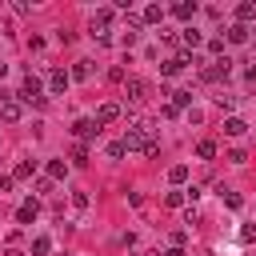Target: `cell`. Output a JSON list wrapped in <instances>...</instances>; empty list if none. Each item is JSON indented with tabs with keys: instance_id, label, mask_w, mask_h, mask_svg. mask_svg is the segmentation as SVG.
<instances>
[{
	"instance_id": "18",
	"label": "cell",
	"mask_w": 256,
	"mask_h": 256,
	"mask_svg": "<svg viewBox=\"0 0 256 256\" xmlns=\"http://www.w3.org/2000/svg\"><path fill=\"white\" fill-rule=\"evenodd\" d=\"M180 40H184V48H196V44H200V40H204V36H200V32H196V28H192V24H188V28H184V32H180Z\"/></svg>"
},
{
	"instance_id": "2",
	"label": "cell",
	"mask_w": 256,
	"mask_h": 256,
	"mask_svg": "<svg viewBox=\"0 0 256 256\" xmlns=\"http://www.w3.org/2000/svg\"><path fill=\"white\" fill-rule=\"evenodd\" d=\"M124 96H128L132 104H144V100L152 96V84L140 80V76H128V80H124Z\"/></svg>"
},
{
	"instance_id": "33",
	"label": "cell",
	"mask_w": 256,
	"mask_h": 256,
	"mask_svg": "<svg viewBox=\"0 0 256 256\" xmlns=\"http://www.w3.org/2000/svg\"><path fill=\"white\" fill-rule=\"evenodd\" d=\"M228 160H232V164H244L248 156H244V148H232V152H228Z\"/></svg>"
},
{
	"instance_id": "10",
	"label": "cell",
	"mask_w": 256,
	"mask_h": 256,
	"mask_svg": "<svg viewBox=\"0 0 256 256\" xmlns=\"http://www.w3.org/2000/svg\"><path fill=\"white\" fill-rule=\"evenodd\" d=\"M116 116H120V104H100V108H96V116H92V120H96V124H100V128H104V124H112V120H116Z\"/></svg>"
},
{
	"instance_id": "8",
	"label": "cell",
	"mask_w": 256,
	"mask_h": 256,
	"mask_svg": "<svg viewBox=\"0 0 256 256\" xmlns=\"http://www.w3.org/2000/svg\"><path fill=\"white\" fill-rule=\"evenodd\" d=\"M196 12H200L196 0H176V4H172V16H176V20H192Z\"/></svg>"
},
{
	"instance_id": "35",
	"label": "cell",
	"mask_w": 256,
	"mask_h": 256,
	"mask_svg": "<svg viewBox=\"0 0 256 256\" xmlns=\"http://www.w3.org/2000/svg\"><path fill=\"white\" fill-rule=\"evenodd\" d=\"M244 80H248V84H256V60H252V64L244 68Z\"/></svg>"
},
{
	"instance_id": "13",
	"label": "cell",
	"mask_w": 256,
	"mask_h": 256,
	"mask_svg": "<svg viewBox=\"0 0 256 256\" xmlns=\"http://www.w3.org/2000/svg\"><path fill=\"white\" fill-rule=\"evenodd\" d=\"M244 132H248V124H244L240 116H228V120H224V136H244Z\"/></svg>"
},
{
	"instance_id": "31",
	"label": "cell",
	"mask_w": 256,
	"mask_h": 256,
	"mask_svg": "<svg viewBox=\"0 0 256 256\" xmlns=\"http://www.w3.org/2000/svg\"><path fill=\"white\" fill-rule=\"evenodd\" d=\"M108 80H116V84H124L128 76H124V68H108Z\"/></svg>"
},
{
	"instance_id": "26",
	"label": "cell",
	"mask_w": 256,
	"mask_h": 256,
	"mask_svg": "<svg viewBox=\"0 0 256 256\" xmlns=\"http://www.w3.org/2000/svg\"><path fill=\"white\" fill-rule=\"evenodd\" d=\"M72 160H76V164H88V148L76 144V148H72Z\"/></svg>"
},
{
	"instance_id": "11",
	"label": "cell",
	"mask_w": 256,
	"mask_h": 256,
	"mask_svg": "<svg viewBox=\"0 0 256 256\" xmlns=\"http://www.w3.org/2000/svg\"><path fill=\"white\" fill-rule=\"evenodd\" d=\"M36 212H40V204H36V196H32V200H24V204L16 208V220H20V224H32Z\"/></svg>"
},
{
	"instance_id": "16",
	"label": "cell",
	"mask_w": 256,
	"mask_h": 256,
	"mask_svg": "<svg viewBox=\"0 0 256 256\" xmlns=\"http://www.w3.org/2000/svg\"><path fill=\"white\" fill-rule=\"evenodd\" d=\"M140 20H144V24H160V20H164V8H160V4H148Z\"/></svg>"
},
{
	"instance_id": "3",
	"label": "cell",
	"mask_w": 256,
	"mask_h": 256,
	"mask_svg": "<svg viewBox=\"0 0 256 256\" xmlns=\"http://www.w3.org/2000/svg\"><path fill=\"white\" fill-rule=\"evenodd\" d=\"M112 16H116L112 8H100V12L92 16V36L104 40V44H108V32H112Z\"/></svg>"
},
{
	"instance_id": "30",
	"label": "cell",
	"mask_w": 256,
	"mask_h": 256,
	"mask_svg": "<svg viewBox=\"0 0 256 256\" xmlns=\"http://www.w3.org/2000/svg\"><path fill=\"white\" fill-rule=\"evenodd\" d=\"M240 240H244V244L256 240V224H244V228H240Z\"/></svg>"
},
{
	"instance_id": "6",
	"label": "cell",
	"mask_w": 256,
	"mask_h": 256,
	"mask_svg": "<svg viewBox=\"0 0 256 256\" xmlns=\"http://www.w3.org/2000/svg\"><path fill=\"white\" fill-rule=\"evenodd\" d=\"M228 72H232V60H228V56H220V60H212L208 68H200V76H204V80H224Z\"/></svg>"
},
{
	"instance_id": "5",
	"label": "cell",
	"mask_w": 256,
	"mask_h": 256,
	"mask_svg": "<svg viewBox=\"0 0 256 256\" xmlns=\"http://www.w3.org/2000/svg\"><path fill=\"white\" fill-rule=\"evenodd\" d=\"M100 132H104V128H100L92 116H84V120H76V124H72V136H76V140H96Z\"/></svg>"
},
{
	"instance_id": "7",
	"label": "cell",
	"mask_w": 256,
	"mask_h": 256,
	"mask_svg": "<svg viewBox=\"0 0 256 256\" xmlns=\"http://www.w3.org/2000/svg\"><path fill=\"white\" fill-rule=\"evenodd\" d=\"M20 116H24V104H20V100H16V96H12V100H4V104H0V120H4V124H16V120H20Z\"/></svg>"
},
{
	"instance_id": "12",
	"label": "cell",
	"mask_w": 256,
	"mask_h": 256,
	"mask_svg": "<svg viewBox=\"0 0 256 256\" xmlns=\"http://www.w3.org/2000/svg\"><path fill=\"white\" fill-rule=\"evenodd\" d=\"M252 40V28H244V24H228V44H248Z\"/></svg>"
},
{
	"instance_id": "24",
	"label": "cell",
	"mask_w": 256,
	"mask_h": 256,
	"mask_svg": "<svg viewBox=\"0 0 256 256\" xmlns=\"http://www.w3.org/2000/svg\"><path fill=\"white\" fill-rule=\"evenodd\" d=\"M208 52H212V60H220V56H224V40L212 36V40H208Z\"/></svg>"
},
{
	"instance_id": "22",
	"label": "cell",
	"mask_w": 256,
	"mask_h": 256,
	"mask_svg": "<svg viewBox=\"0 0 256 256\" xmlns=\"http://www.w3.org/2000/svg\"><path fill=\"white\" fill-rule=\"evenodd\" d=\"M64 172H68V164H64V160H48V180H60Z\"/></svg>"
},
{
	"instance_id": "23",
	"label": "cell",
	"mask_w": 256,
	"mask_h": 256,
	"mask_svg": "<svg viewBox=\"0 0 256 256\" xmlns=\"http://www.w3.org/2000/svg\"><path fill=\"white\" fill-rule=\"evenodd\" d=\"M32 168H36L32 160H24V164H16V172H12V180H28V176H32Z\"/></svg>"
},
{
	"instance_id": "28",
	"label": "cell",
	"mask_w": 256,
	"mask_h": 256,
	"mask_svg": "<svg viewBox=\"0 0 256 256\" xmlns=\"http://www.w3.org/2000/svg\"><path fill=\"white\" fill-rule=\"evenodd\" d=\"M108 156H112V160H120V156H124V144H120V140H112V144H108Z\"/></svg>"
},
{
	"instance_id": "21",
	"label": "cell",
	"mask_w": 256,
	"mask_h": 256,
	"mask_svg": "<svg viewBox=\"0 0 256 256\" xmlns=\"http://www.w3.org/2000/svg\"><path fill=\"white\" fill-rule=\"evenodd\" d=\"M48 252H52V240L48 236H36L32 240V256H48Z\"/></svg>"
},
{
	"instance_id": "38",
	"label": "cell",
	"mask_w": 256,
	"mask_h": 256,
	"mask_svg": "<svg viewBox=\"0 0 256 256\" xmlns=\"http://www.w3.org/2000/svg\"><path fill=\"white\" fill-rule=\"evenodd\" d=\"M4 72H8V64H4V60H0V76H4Z\"/></svg>"
},
{
	"instance_id": "9",
	"label": "cell",
	"mask_w": 256,
	"mask_h": 256,
	"mask_svg": "<svg viewBox=\"0 0 256 256\" xmlns=\"http://www.w3.org/2000/svg\"><path fill=\"white\" fill-rule=\"evenodd\" d=\"M68 80H72V76H68V72H64V68H52V72H48V88H52V92H56V96H60V92H64V88H68Z\"/></svg>"
},
{
	"instance_id": "4",
	"label": "cell",
	"mask_w": 256,
	"mask_h": 256,
	"mask_svg": "<svg viewBox=\"0 0 256 256\" xmlns=\"http://www.w3.org/2000/svg\"><path fill=\"white\" fill-rule=\"evenodd\" d=\"M188 64H200V60H196V56H188V52H176V56H168V60L160 64V72H164V76H176V72H184Z\"/></svg>"
},
{
	"instance_id": "15",
	"label": "cell",
	"mask_w": 256,
	"mask_h": 256,
	"mask_svg": "<svg viewBox=\"0 0 256 256\" xmlns=\"http://www.w3.org/2000/svg\"><path fill=\"white\" fill-rule=\"evenodd\" d=\"M168 96H172V100H168L172 108H188V104H192V92H188V88H176V92H168Z\"/></svg>"
},
{
	"instance_id": "17",
	"label": "cell",
	"mask_w": 256,
	"mask_h": 256,
	"mask_svg": "<svg viewBox=\"0 0 256 256\" xmlns=\"http://www.w3.org/2000/svg\"><path fill=\"white\" fill-rule=\"evenodd\" d=\"M68 76H72V80H88V76H92V64H88V60H76Z\"/></svg>"
},
{
	"instance_id": "34",
	"label": "cell",
	"mask_w": 256,
	"mask_h": 256,
	"mask_svg": "<svg viewBox=\"0 0 256 256\" xmlns=\"http://www.w3.org/2000/svg\"><path fill=\"white\" fill-rule=\"evenodd\" d=\"M72 204L76 208H88V192H72Z\"/></svg>"
},
{
	"instance_id": "20",
	"label": "cell",
	"mask_w": 256,
	"mask_h": 256,
	"mask_svg": "<svg viewBox=\"0 0 256 256\" xmlns=\"http://www.w3.org/2000/svg\"><path fill=\"white\" fill-rule=\"evenodd\" d=\"M168 180H172V184H184V180H188V164H172V168H168Z\"/></svg>"
},
{
	"instance_id": "19",
	"label": "cell",
	"mask_w": 256,
	"mask_h": 256,
	"mask_svg": "<svg viewBox=\"0 0 256 256\" xmlns=\"http://www.w3.org/2000/svg\"><path fill=\"white\" fill-rule=\"evenodd\" d=\"M196 156H200V160H212V156H216V140H200V144H196Z\"/></svg>"
},
{
	"instance_id": "25",
	"label": "cell",
	"mask_w": 256,
	"mask_h": 256,
	"mask_svg": "<svg viewBox=\"0 0 256 256\" xmlns=\"http://www.w3.org/2000/svg\"><path fill=\"white\" fill-rule=\"evenodd\" d=\"M184 200H188V196H184V192H168V196H164V204H168V208H180V204H184Z\"/></svg>"
},
{
	"instance_id": "37",
	"label": "cell",
	"mask_w": 256,
	"mask_h": 256,
	"mask_svg": "<svg viewBox=\"0 0 256 256\" xmlns=\"http://www.w3.org/2000/svg\"><path fill=\"white\" fill-rule=\"evenodd\" d=\"M164 256H184V248H168V252H164Z\"/></svg>"
},
{
	"instance_id": "27",
	"label": "cell",
	"mask_w": 256,
	"mask_h": 256,
	"mask_svg": "<svg viewBox=\"0 0 256 256\" xmlns=\"http://www.w3.org/2000/svg\"><path fill=\"white\" fill-rule=\"evenodd\" d=\"M160 40H164V44H176L180 36H176V28H160Z\"/></svg>"
},
{
	"instance_id": "14",
	"label": "cell",
	"mask_w": 256,
	"mask_h": 256,
	"mask_svg": "<svg viewBox=\"0 0 256 256\" xmlns=\"http://www.w3.org/2000/svg\"><path fill=\"white\" fill-rule=\"evenodd\" d=\"M252 20H256V4H236V24H244V28H248Z\"/></svg>"
},
{
	"instance_id": "29",
	"label": "cell",
	"mask_w": 256,
	"mask_h": 256,
	"mask_svg": "<svg viewBox=\"0 0 256 256\" xmlns=\"http://www.w3.org/2000/svg\"><path fill=\"white\" fill-rule=\"evenodd\" d=\"M220 196H224V204H228V208H240V204H244L236 192H220Z\"/></svg>"
},
{
	"instance_id": "1",
	"label": "cell",
	"mask_w": 256,
	"mask_h": 256,
	"mask_svg": "<svg viewBox=\"0 0 256 256\" xmlns=\"http://www.w3.org/2000/svg\"><path fill=\"white\" fill-rule=\"evenodd\" d=\"M20 100L24 104H32V108H44L48 104V96H44V84H40V76H24V84H20Z\"/></svg>"
},
{
	"instance_id": "32",
	"label": "cell",
	"mask_w": 256,
	"mask_h": 256,
	"mask_svg": "<svg viewBox=\"0 0 256 256\" xmlns=\"http://www.w3.org/2000/svg\"><path fill=\"white\" fill-rule=\"evenodd\" d=\"M144 156H148V160H152V156H160V144H156V140H148V144H144Z\"/></svg>"
},
{
	"instance_id": "36",
	"label": "cell",
	"mask_w": 256,
	"mask_h": 256,
	"mask_svg": "<svg viewBox=\"0 0 256 256\" xmlns=\"http://www.w3.org/2000/svg\"><path fill=\"white\" fill-rule=\"evenodd\" d=\"M12 184H16V180H12V176H0V196H4V192H8V188H12Z\"/></svg>"
}]
</instances>
